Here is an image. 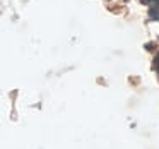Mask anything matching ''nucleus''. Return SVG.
I'll use <instances>...</instances> for the list:
<instances>
[{
    "mask_svg": "<svg viewBox=\"0 0 159 149\" xmlns=\"http://www.w3.org/2000/svg\"><path fill=\"white\" fill-rule=\"evenodd\" d=\"M156 62H157V67H159V55H157V58H156Z\"/></svg>",
    "mask_w": 159,
    "mask_h": 149,
    "instance_id": "f257e3e1",
    "label": "nucleus"
}]
</instances>
